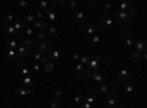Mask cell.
Returning a JSON list of instances; mask_svg holds the SVG:
<instances>
[{
  "mask_svg": "<svg viewBox=\"0 0 147 108\" xmlns=\"http://www.w3.org/2000/svg\"><path fill=\"white\" fill-rule=\"evenodd\" d=\"M115 108H118V107H115Z\"/></svg>",
  "mask_w": 147,
  "mask_h": 108,
  "instance_id": "cell-45",
  "label": "cell"
},
{
  "mask_svg": "<svg viewBox=\"0 0 147 108\" xmlns=\"http://www.w3.org/2000/svg\"><path fill=\"white\" fill-rule=\"evenodd\" d=\"M34 83H35V80H34V78H31V76H27V78H24V85H25V86H32L34 85Z\"/></svg>",
  "mask_w": 147,
  "mask_h": 108,
  "instance_id": "cell-22",
  "label": "cell"
},
{
  "mask_svg": "<svg viewBox=\"0 0 147 108\" xmlns=\"http://www.w3.org/2000/svg\"><path fill=\"white\" fill-rule=\"evenodd\" d=\"M84 27H85V32H87L88 35H91V37H93V35H96L97 32L100 31L97 25H88V23H85Z\"/></svg>",
  "mask_w": 147,
  "mask_h": 108,
  "instance_id": "cell-10",
  "label": "cell"
},
{
  "mask_svg": "<svg viewBox=\"0 0 147 108\" xmlns=\"http://www.w3.org/2000/svg\"><path fill=\"white\" fill-rule=\"evenodd\" d=\"M12 22H13V16H12V15H6L3 23H12Z\"/></svg>",
  "mask_w": 147,
  "mask_h": 108,
  "instance_id": "cell-33",
  "label": "cell"
},
{
  "mask_svg": "<svg viewBox=\"0 0 147 108\" xmlns=\"http://www.w3.org/2000/svg\"><path fill=\"white\" fill-rule=\"evenodd\" d=\"M19 45H21V42H19V41H9V42H7L9 50H16Z\"/></svg>",
  "mask_w": 147,
  "mask_h": 108,
  "instance_id": "cell-25",
  "label": "cell"
},
{
  "mask_svg": "<svg viewBox=\"0 0 147 108\" xmlns=\"http://www.w3.org/2000/svg\"><path fill=\"white\" fill-rule=\"evenodd\" d=\"M21 73H22L24 78H27V76H30V73H31V69L27 67L25 64H22V66H21Z\"/></svg>",
  "mask_w": 147,
  "mask_h": 108,
  "instance_id": "cell-23",
  "label": "cell"
},
{
  "mask_svg": "<svg viewBox=\"0 0 147 108\" xmlns=\"http://www.w3.org/2000/svg\"><path fill=\"white\" fill-rule=\"evenodd\" d=\"M80 62H81V64H82V66L85 67V66L88 64V62H90V58H88L87 56H81V57H80Z\"/></svg>",
  "mask_w": 147,
  "mask_h": 108,
  "instance_id": "cell-30",
  "label": "cell"
},
{
  "mask_svg": "<svg viewBox=\"0 0 147 108\" xmlns=\"http://www.w3.org/2000/svg\"><path fill=\"white\" fill-rule=\"evenodd\" d=\"M35 42H43V41H46L47 40V32L46 31H40L38 34L35 35Z\"/></svg>",
  "mask_w": 147,
  "mask_h": 108,
  "instance_id": "cell-18",
  "label": "cell"
},
{
  "mask_svg": "<svg viewBox=\"0 0 147 108\" xmlns=\"http://www.w3.org/2000/svg\"><path fill=\"white\" fill-rule=\"evenodd\" d=\"M35 45L38 47V51L41 53V54H46V53H49L52 50V42L49 41V40H46V41H43V42H35Z\"/></svg>",
  "mask_w": 147,
  "mask_h": 108,
  "instance_id": "cell-4",
  "label": "cell"
},
{
  "mask_svg": "<svg viewBox=\"0 0 147 108\" xmlns=\"http://www.w3.org/2000/svg\"><path fill=\"white\" fill-rule=\"evenodd\" d=\"M90 41H91V45H99L100 44V35L99 34L93 35V37L90 38Z\"/></svg>",
  "mask_w": 147,
  "mask_h": 108,
  "instance_id": "cell-24",
  "label": "cell"
},
{
  "mask_svg": "<svg viewBox=\"0 0 147 108\" xmlns=\"http://www.w3.org/2000/svg\"><path fill=\"white\" fill-rule=\"evenodd\" d=\"M40 69H41V64H34V67H32V70H34V72H38Z\"/></svg>",
  "mask_w": 147,
  "mask_h": 108,
  "instance_id": "cell-39",
  "label": "cell"
},
{
  "mask_svg": "<svg viewBox=\"0 0 147 108\" xmlns=\"http://www.w3.org/2000/svg\"><path fill=\"white\" fill-rule=\"evenodd\" d=\"M146 47H147L146 41H138V42L136 44V50H137L138 54H141V53H146Z\"/></svg>",
  "mask_w": 147,
  "mask_h": 108,
  "instance_id": "cell-16",
  "label": "cell"
},
{
  "mask_svg": "<svg viewBox=\"0 0 147 108\" xmlns=\"http://www.w3.org/2000/svg\"><path fill=\"white\" fill-rule=\"evenodd\" d=\"M106 104L110 105L112 108H115V107L119 105V98L115 95V92H109V93L106 95Z\"/></svg>",
  "mask_w": 147,
  "mask_h": 108,
  "instance_id": "cell-5",
  "label": "cell"
},
{
  "mask_svg": "<svg viewBox=\"0 0 147 108\" xmlns=\"http://www.w3.org/2000/svg\"><path fill=\"white\" fill-rule=\"evenodd\" d=\"M96 98H99V93H97V91H90L87 95H85V99H87V102L91 104V105H93V102H94Z\"/></svg>",
  "mask_w": 147,
  "mask_h": 108,
  "instance_id": "cell-14",
  "label": "cell"
},
{
  "mask_svg": "<svg viewBox=\"0 0 147 108\" xmlns=\"http://www.w3.org/2000/svg\"><path fill=\"white\" fill-rule=\"evenodd\" d=\"M125 44H127L128 47H131V45H132V41H131V40H127V41H125Z\"/></svg>",
  "mask_w": 147,
  "mask_h": 108,
  "instance_id": "cell-44",
  "label": "cell"
},
{
  "mask_svg": "<svg viewBox=\"0 0 147 108\" xmlns=\"http://www.w3.org/2000/svg\"><path fill=\"white\" fill-rule=\"evenodd\" d=\"M110 91H109V88L107 86H105V85H102L99 89H97V93H99V95H107Z\"/></svg>",
  "mask_w": 147,
  "mask_h": 108,
  "instance_id": "cell-27",
  "label": "cell"
},
{
  "mask_svg": "<svg viewBox=\"0 0 147 108\" xmlns=\"http://www.w3.org/2000/svg\"><path fill=\"white\" fill-rule=\"evenodd\" d=\"M115 9H118V10H121V12H128V10L131 9V5H129V3H125V2H124V3H121V5L118 6V7L115 6Z\"/></svg>",
  "mask_w": 147,
  "mask_h": 108,
  "instance_id": "cell-20",
  "label": "cell"
},
{
  "mask_svg": "<svg viewBox=\"0 0 147 108\" xmlns=\"http://www.w3.org/2000/svg\"><path fill=\"white\" fill-rule=\"evenodd\" d=\"M80 57H81V56H78V54H74V56H72V60H74V62H80Z\"/></svg>",
  "mask_w": 147,
  "mask_h": 108,
  "instance_id": "cell-40",
  "label": "cell"
},
{
  "mask_svg": "<svg viewBox=\"0 0 147 108\" xmlns=\"http://www.w3.org/2000/svg\"><path fill=\"white\" fill-rule=\"evenodd\" d=\"M60 95H62V91H56L55 92V97H60Z\"/></svg>",
  "mask_w": 147,
  "mask_h": 108,
  "instance_id": "cell-43",
  "label": "cell"
},
{
  "mask_svg": "<svg viewBox=\"0 0 147 108\" xmlns=\"http://www.w3.org/2000/svg\"><path fill=\"white\" fill-rule=\"evenodd\" d=\"M43 67H44V70H46V72H49V73H52V72L55 70V64H53V63H50V62H47L46 64H43Z\"/></svg>",
  "mask_w": 147,
  "mask_h": 108,
  "instance_id": "cell-26",
  "label": "cell"
},
{
  "mask_svg": "<svg viewBox=\"0 0 147 108\" xmlns=\"http://www.w3.org/2000/svg\"><path fill=\"white\" fill-rule=\"evenodd\" d=\"M81 101H82V98H81V97H80V95H77V97H75V102H77V104H80V105H81Z\"/></svg>",
  "mask_w": 147,
  "mask_h": 108,
  "instance_id": "cell-42",
  "label": "cell"
},
{
  "mask_svg": "<svg viewBox=\"0 0 147 108\" xmlns=\"http://www.w3.org/2000/svg\"><path fill=\"white\" fill-rule=\"evenodd\" d=\"M24 29H25V35H27V38H32V37H35V32H34V28L32 27H25V28H24Z\"/></svg>",
  "mask_w": 147,
  "mask_h": 108,
  "instance_id": "cell-19",
  "label": "cell"
},
{
  "mask_svg": "<svg viewBox=\"0 0 147 108\" xmlns=\"http://www.w3.org/2000/svg\"><path fill=\"white\" fill-rule=\"evenodd\" d=\"M38 5H40V6H41V7H43V9H44V10H46V9H47V7H49V5H47V2H40V3H38Z\"/></svg>",
  "mask_w": 147,
  "mask_h": 108,
  "instance_id": "cell-38",
  "label": "cell"
},
{
  "mask_svg": "<svg viewBox=\"0 0 147 108\" xmlns=\"http://www.w3.org/2000/svg\"><path fill=\"white\" fill-rule=\"evenodd\" d=\"M12 27H13V29L16 31V34H21V31L25 28L27 25H25V22H24L22 19H16V21L12 22Z\"/></svg>",
  "mask_w": 147,
  "mask_h": 108,
  "instance_id": "cell-7",
  "label": "cell"
},
{
  "mask_svg": "<svg viewBox=\"0 0 147 108\" xmlns=\"http://www.w3.org/2000/svg\"><path fill=\"white\" fill-rule=\"evenodd\" d=\"M5 58L7 60V62H16L19 57H18V54H16V50H9V53L5 56Z\"/></svg>",
  "mask_w": 147,
  "mask_h": 108,
  "instance_id": "cell-15",
  "label": "cell"
},
{
  "mask_svg": "<svg viewBox=\"0 0 147 108\" xmlns=\"http://www.w3.org/2000/svg\"><path fill=\"white\" fill-rule=\"evenodd\" d=\"M72 19L75 21L77 23L80 25H85V22H87V16H85L84 12H80V10H74L72 12Z\"/></svg>",
  "mask_w": 147,
  "mask_h": 108,
  "instance_id": "cell-3",
  "label": "cell"
},
{
  "mask_svg": "<svg viewBox=\"0 0 147 108\" xmlns=\"http://www.w3.org/2000/svg\"><path fill=\"white\" fill-rule=\"evenodd\" d=\"M47 29H49V34H50V35H55V34H56V28H55L53 25H49ZM49 34H47V35H49Z\"/></svg>",
  "mask_w": 147,
  "mask_h": 108,
  "instance_id": "cell-34",
  "label": "cell"
},
{
  "mask_svg": "<svg viewBox=\"0 0 147 108\" xmlns=\"http://www.w3.org/2000/svg\"><path fill=\"white\" fill-rule=\"evenodd\" d=\"M124 89L127 93H134V85H129V83H125L124 85Z\"/></svg>",
  "mask_w": 147,
  "mask_h": 108,
  "instance_id": "cell-29",
  "label": "cell"
},
{
  "mask_svg": "<svg viewBox=\"0 0 147 108\" xmlns=\"http://www.w3.org/2000/svg\"><path fill=\"white\" fill-rule=\"evenodd\" d=\"M80 107H81V108H91L93 105H91V104H88V102H84V104H81Z\"/></svg>",
  "mask_w": 147,
  "mask_h": 108,
  "instance_id": "cell-37",
  "label": "cell"
},
{
  "mask_svg": "<svg viewBox=\"0 0 147 108\" xmlns=\"http://www.w3.org/2000/svg\"><path fill=\"white\" fill-rule=\"evenodd\" d=\"M24 45H27L28 48H31V47H34V45H35V41H34V40H30V38H27L25 41H24Z\"/></svg>",
  "mask_w": 147,
  "mask_h": 108,
  "instance_id": "cell-32",
  "label": "cell"
},
{
  "mask_svg": "<svg viewBox=\"0 0 147 108\" xmlns=\"http://www.w3.org/2000/svg\"><path fill=\"white\" fill-rule=\"evenodd\" d=\"M50 108H62V105H60V102H57V101H53L50 104Z\"/></svg>",
  "mask_w": 147,
  "mask_h": 108,
  "instance_id": "cell-35",
  "label": "cell"
},
{
  "mask_svg": "<svg viewBox=\"0 0 147 108\" xmlns=\"http://www.w3.org/2000/svg\"><path fill=\"white\" fill-rule=\"evenodd\" d=\"M131 57H132V60H134V62H141V54H138L137 51H134L132 54H131Z\"/></svg>",
  "mask_w": 147,
  "mask_h": 108,
  "instance_id": "cell-31",
  "label": "cell"
},
{
  "mask_svg": "<svg viewBox=\"0 0 147 108\" xmlns=\"http://www.w3.org/2000/svg\"><path fill=\"white\" fill-rule=\"evenodd\" d=\"M2 29H3V32L7 34V35H18L16 31L13 29V27H12V23H3V25H2Z\"/></svg>",
  "mask_w": 147,
  "mask_h": 108,
  "instance_id": "cell-11",
  "label": "cell"
},
{
  "mask_svg": "<svg viewBox=\"0 0 147 108\" xmlns=\"http://www.w3.org/2000/svg\"><path fill=\"white\" fill-rule=\"evenodd\" d=\"M47 57H49V60H60V58H62V53H60L59 50H55L52 47V50L49 51Z\"/></svg>",
  "mask_w": 147,
  "mask_h": 108,
  "instance_id": "cell-9",
  "label": "cell"
},
{
  "mask_svg": "<svg viewBox=\"0 0 147 108\" xmlns=\"http://www.w3.org/2000/svg\"><path fill=\"white\" fill-rule=\"evenodd\" d=\"M16 93L18 95H32V89L31 88H16Z\"/></svg>",
  "mask_w": 147,
  "mask_h": 108,
  "instance_id": "cell-17",
  "label": "cell"
},
{
  "mask_svg": "<svg viewBox=\"0 0 147 108\" xmlns=\"http://www.w3.org/2000/svg\"><path fill=\"white\" fill-rule=\"evenodd\" d=\"M112 13H113L112 16L115 18V21H118L119 23H131V18L127 12H121L118 9H113Z\"/></svg>",
  "mask_w": 147,
  "mask_h": 108,
  "instance_id": "cell-1",
  "label": "cell"
},
{
  "mask_svg": "<svg viewBox=\"0 0 147 108\" xmlns=\"http://www.w3.org/2000/svg\"><path fill=\"white\" fill-rule=\"evenodd\" d=\"M91 80H96V82H103L105 80V76L102 73H99V72H96V73L91 75Z\"/></svg>",
  "mask_w": 147,
  "mask_h": 108,
  "instance_id": "cell-21",
  "label": "cell"
},
{
  "mask_svg": "<svg viewBox=\"0 0 147 108\" xmlns=\"http://www.w3.org/2000/svg\"><path fill=\"white\" fill-rule=\"evenodd\" d=\"M47 27H49V23H47L44 19L35 21V22H34V25H32V28H34V29H38V31H46V29H47Z\"/></svg>",
  "mask_w": 147,
  "mask_h": 108,
  "instance_id": "cell-8",
  "label": "cell"
},
{
  "mask_svg": "<svg viewBox=\"0 0 147 108\" xmlns=\"http://www.w3.org/2000/svg\"><path fill=\"white\" fill-rule=\"evenodd\" d=\"M115 25V18L112 16V15H106L105 18H103V21H102V25L99 27V29L100 31H106V29H109V28H112Z\"/></svg>",
  "mask_w": 147,
  "mask_h": 108,
  "instance_id": "cell-2",
  "label": "cell"
},
{
  "mask_svg": "<svg viewBox=\"0 0 147 108\" xmlns=\"http://www.w3.org/2000/svg\"><path fill=\"white\" fill-rule=\"evenodd\" d=\"M113 9H115L113 5H106V6L103 7V10H105V13H106V15H110V13L113 12Z\"/></svg>",
  "mask_w": 147,
  "mask_h": 108,
  "instance_id": "cell-28",
  "label": "cell"
},
{
  "mask_svg": "<svg viewBox=\"0 0 147 108\" xmlns=\"http://www.w3.org/2000/svg\"><path fill=\"white\" fill-rule=\"evenodd\" d=\"M24 22H25V25L27 27H32L34 25V22H35V15L34 13H28L25 15V18H24Z\"/></svg>",
  "mask_w": 147,
  "mask_h": 108,
  "instance_id": "cell-12",
  "label": "cell"
},
{
  "mask_svg": "<svg viewBox=\"0 0 147 108\" xmlns=\"http://www.w3.org/2000/svg\"><path fill=\"white\" fill-rule=\"evenodd\" d=\"M129 76H131V72L128 69L119 70V80L121 82H127V79H129Z\"/></svg>",
  "mask_w": 147,
  "mask_h": 108,
  "instance_id": "cell-13",
  "label": "cell"
},
{
  "mask_svg": "<svg viewBox=\"0 0 147 108\" xmlns=\"http://www.w3.org/2000/svg\"><path fill=\"white\" fill-rule=\"evenodd\" d=\"M31 53V48H28V47L27 45H19L18 47V48H16V54H18V57L19 58H24V57H27L28 54Z\"/></svg>",
  "mask_w": 147,
  "mask_h": 108,
  "instance_id": "cell-6",
  "label": "cell"
},
{
  "mask_svg": "<svg viewBox=\"0 0 147 108\" xmlns=\"http://www.w3.org/2000/svg\"><path fill=\"white\" fill-rule=\"evenodd\" d=\"M30 3L28 2H18V6H22V7H25V6H28Z\"/></svg>",
  "mask_w": 147,
  "mask_h": 108,
  "instance_id": "cell-41",
  "label": "cell"
},
{
  "mask_svg": "<svg viewBox=\"0 0 147 108\" xmlns=\"http://www.w3.org/2000/svg\"><path fill=\"white\" fill-rule=\"evenodd\" d=\"M84 70H85V69H84V66H82L81 63L77 64V72H78V73H82V75H84Z\"/></svg>",
  "mask_w": 147,
  "mask_h": 108,
  "instance_id": "cell-36",
  "label": "cell"
}]
</instances>
